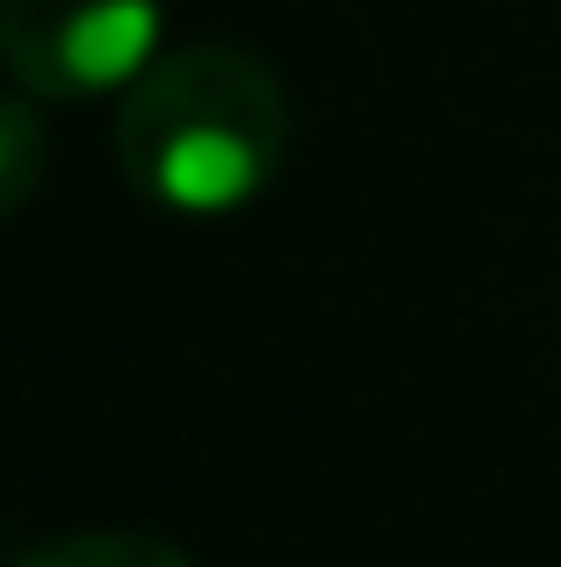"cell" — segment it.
Returning <instances> with one entry per match:
<instances>
[{
	"instance_id": "3957f363",
	"label": "cell",
	"mask_w": 561,
	"mask_h": 567,
	"mask_svg": "<svg viewBox=\"0 0 561 567\" xmlns=\"http://www.w3.org/2000/svg\"><path fill=\"white\" fill-rule=\"evenodd\" d=\"M14 567H195V554L152 532H72V539L29 546Z\"/></svg>"
},
{
	"instance_id": "7a4b0ae2",
	"label": "cell",
	"mask_w": 561,
	"mask_h": 567,
	"mask_svg": "<svg viewBox=\"0 0 561 567\" xmlns=\"http://www.w3.org/2000/svg\"><path fill=\"white\" fill-rule=\"evenodd\" d=\"M166 0H0V58L37 101H94L159 58Z\"/></svg>"
},
{
	"instance_id": "277c9868",
	"label": "cell",
	"mask_w": 561,
	"mask_h": 567,
	"mask_svg": "<svg viewBox=\"0 0 561 567\" xmlns=\"http://www.w3.org/2000/svg\"><path fill=\"white\" fill-rule=\"evenodd\" d=\"M43 166H51V137H43L37 101L0 94V223L22 216L43 187Z\"/></svg>"
},
{
	"instance_id": "6da1fadb",
	"label": "cell",
	"mask_w": 561,
	"mask_h": 567,
	"mask_svg": "<svg viewBox=\"0 0 561 567\" xmlns=\"http://www.w3.org/2000/svg\"><path fill=\"white\" fill-rule=\"evenodd\" d=\"M115 158L173 216H231L288 158V94L238 43H181L123 86Z\"/></svg>"
}]
</instances>
